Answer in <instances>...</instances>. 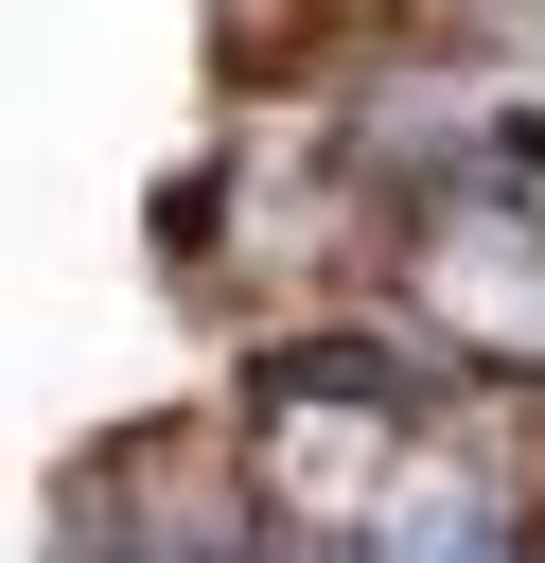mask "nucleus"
Wrapping results in <instances>:
<instances>
[{
    "label": "nucleus",
    "instance_id": "obj_1",
    "mask_svg": "<svg viewBox=\"0 0 545 563\" xmlns=\"http://www.w3.org/2000/svg\"><path fill=\"white\" fill-rule=\"evenodd\" d=\"M404 317H422L475 387H545V211L440 176L422 229H404Z\"/></svg>",
    "mask_w": 545,
    "mask_h": 563
},
{
    "label": "nucleus",
    "instance_id": "obj_2",
    "mask_svg": "<svg viewBox=\"0 0 545 563\" xmlns=\"http://www.w3.org/2000/svg\"><path fill=\"white\" fill-rule=\"evenodd\" d=\"M440 18H475V0H440Z\"/></svg>",
    "mask_w": 545,
    "mask_h": 563
}]
</instances>
